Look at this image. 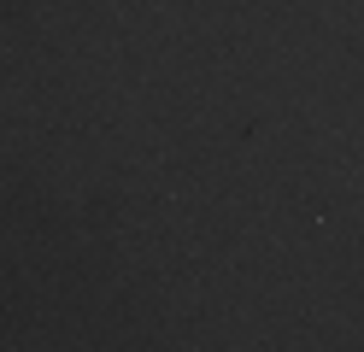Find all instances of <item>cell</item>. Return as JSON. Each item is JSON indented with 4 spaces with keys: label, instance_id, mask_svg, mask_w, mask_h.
<instances>
[]
</instances>
